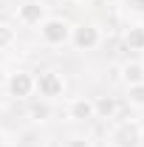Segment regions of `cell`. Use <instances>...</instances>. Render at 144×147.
<instances>
[{
	"mask_svg": "<svg viewBox=\"0 0 144 147\" xmlns=\"http://www.w3.org/2000/svg\"><path fill=\"white\" fill-rule=\"evenodd\" d=\"M141 62H144V51H141Z\"/></svg>",
	"mask_w": 144,
	"mask_h": 147,
	"instance_id": "obj_16",
	"label": "cell"
},
{
	"mask_svg": "<svg viewBox=\"0 0 144 147\" xmlns=\"http://www.w3.org/2000/svg\"><path fill=\"white\" fill-rule=\"evenodd\" d=\"M73 3H82V0H73Z\"/></svg>",
	"mask_w": 144,
	"mask_h": 147,
	"instance_id": "obj_17",
	"label": "cell"
},
{
	"mask_svg": "<svg viewBox=\"0 0 144 147\" xmlns=\"http://www.w3.org/2000/svg\"><path fill=\"white\" fill-rule=\"evenodd\" d=\"M68 119L71 122H93L96 110H93V99L90 96H76L68 102Z\"/></svg>",
	"mask_w": 144,
	"mask_h": 147,
	"instance_id": "obj_7",
	"label": "cell"
},
{
	"mask_svg": "<svg viewBox=\"0 0 144 147\" xmlns=\"http://www.w3.org/2000/svg\"><path fill=\"white\" fill-rule=\"evenodd\" d=\"M14 42H17V28L11 23H0V51L14 48Z\"/></svg>",
	"mask_w": 144,
	"mask_h": 147,
	"instance_id": "obj_12",
	"label": "cell"
},
{
	"mask_svg": "<svg viewBox=\"0 0 144 147\" xmlns=\"http://www.w3.org/2000/svg\"><path fill=\"white\" fill-rule=\"evenodd\" d=\"M48 17V9L40 3V0H26L23 6H17V23L20 26H37L40 28V23Z\"/></svg>",
	"mask_w": 144,
	"mask_h": 147,
	"instance_id": "obj_5",
	"label": "cell"
},
{
	"mask_svg": "<svg viewBox=\"0 0 144 147\" xmlns=\"http://www.w3.org/2000/svg\"><path fill=\"white\" fill-rule=\"evenodd\" d=\"M48 116H51V102L48 99H37L28 105V119L31 122H48Z\"/></svg>",
	"mask_w": 144,
	"mask_h": 147,
	"instance_id": "obj_11",
	"label": "cell"
},
{
	"mask_svg": "<svg viewBox=\"0 0 144 147\" xmlns=\"http://www.w3.org/2000/svg\"><path fill=\"white\" fill-rule=\"evenodd\" d=\"M9 93L14 99H31L34 96V74L31 71H14L9 76Z\"/></svg>",
	"mask_w": 144,
	"mask_h": 147,
	"instance_id": "obj_6",
	"label": "cell"
},
{
	"mask_svg": "<svg viewBox=\"0 0 144 147\" xmlns=\"http://www.w3.org/2000/svg\"><path fill=\"white\" fill-rule=\"evenodd\" d=\"M119 76H122V82H124V85L144 82V62H141V59H127V62H122Z\"/></svg>",
	"mask_w": 144,
	"mask_h": 147,
	"instance_id": "obj_8",
	"label": "cell"
},
{
	"mask_svg": "<svg viewBox=\"0 0 144 147\" xmlns=\"http://www.w3.org/2000/svg\"><path fill=\"white\" fill-rule=\"evenodd\" d=\"M34 93L40 99H48V102H54L59 96H65V76L54 68H48V71H40L34 76Z\"/></svg>",
	"mask_w": 144,
	"mask_h": 147,
	"instance_id": "obj_3",
	"label": "cell"
},
{
	"mask_svg": "<svg viewBox=\"0 0 144 147\" xmlns=\"http://www.w3.org/2000/svg\"><path fill=\"white\" fill-rule=\"evenodd\" d=\"M93 110H96V119H116L119 113V99L116 96H96L93 99Z\"/></svg>",
	"mask_w": 144,
	"mask_h": 147,
	"instance_id": "obj_9",
	"label": "cell"
},
{
	"mask_svg": "<svg viewBox=\"0 0 144 147\" xmlns=\"http://www.w3.org/2000/svg\"><path fill=\"white\" fill-rule=\"evenodd\" d=\"M99 42H102V31L93 23H79L71 28V45L76 51H93Z\"/></svg>",
	"mask_w": 144,
	"mask_h": 147,
	"instance_id": "obj_4",
	"label": "cell"
},
{
	"mask_svg": "<svg viewBox=\"0 0 144 147\" xmlns=\"http://www.w3.org/2000/svg\"><path fill=\"white\" fill-rule=\"evenodd\" d=\"M62 147H93V142L88 136H71V139L62 142Z\"/></svg>",
	"mask_w": 144,
	"mask_h": 147,
	"instance_id": "obj_14",
	"label": "cell"
},
{
	"mask_svg": "<svg viewBox=\"0 0 144 147\" xmlns=\"http://www.w3.org/2000/svg\"><path fill=\"white\" fill-rule=\"evenodd\" d=\"M144 144V127L136 119L116 122L108 130V147H141Z\"/></svg>",
	"mask_w": 144,
	"mask_h": 147,
	"instance_id": "obj_1",
	"label": "cell"
},
{
	"mask_svg": "<svg viewBox=\"0 0 144 147\" xmlns=\"http://www.w3.org/2000/svg\"><path fill=\"white\" fill-rule=\"evenodd\" d=\"M71 28L73 26L65 17H45L40 23V37H42L45 45L59 48V45H68L71 42Z\"/></svg>",
	"mask_w": 144,
	"mask_h": 147,
	"instance_id": "obj_2",
	"label": "cell"
},
{
	"mask_svg": "<svg viewBox=\"0 0 144 147\" xmlns=\"http://www.w3.org/2000/svg\"><path fill=\"white\" fill-rule=\"evenodd\" d=\"M127 105L130 108H144V82L127 85Z\"/></svg>",
	"mask_w": 144,
	"mask_h": 147,
	"instance_id": "obj_13",
	"label": "cell"
},
{
	"mask_svg": "<svg viewBox=\"0 0 144 147\" xmlns=\"http://www.w3.org/2000/svg\"><path fill=\"white\" fill-rule=\"evenodd\" d=\"M124 45L130 48V51H139V54L144 51V26L141 23L130 26V28L124 31Z\"/></svg>",
	"mask_w": 144,
	"mask_h": 147,
	"instance_id": "obj_10",
	"label": "cell"
},
{
	"mask_svg": "<svg viewBox=\"0 0 144 147\" xmlns=\"http://www.w3.org/2000/svg\"><path fill=\"white\" fill-rule=\"evenodd\" d=\"M3 11H6V0H0V14H3Z\"/></svg>",
	"mask_w": 144,
	"mask_h": 147,
	"instance_id": "obj_15",
	"label": "cell"
}]
</instances>
